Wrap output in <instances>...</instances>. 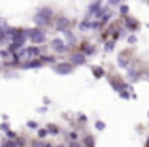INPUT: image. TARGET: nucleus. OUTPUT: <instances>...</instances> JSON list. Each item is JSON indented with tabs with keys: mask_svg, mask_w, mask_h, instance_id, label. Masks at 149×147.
<instances>
[{
	"mask_svg": "<svg viewBox=\"0 0 149 147\" xmlns=\"http://www.w3.org/2000/svg\"><path fill=\"white\" fill-rule=\"evenodd\" d=\"M51 13H53V11L49 10V8H42L40 11H38L36 13V25L38 26H44V25H49L51 23Z\"/></svg>",
	"mask_w": 149,
	"mask_h": 147,
	"instance_id": "obj_1",
	"label": "nucleus"
},
{
	"mask_svg": "<svg viewBox=\"0 0 149 147\" xmlns=\"http://www.w3.org/2000/svg\"><path fill=\"white\" fill-rule=\"evenodd\" d=\"M26 32H29V38L34 42V44H44V42L47 40V36L44 34L42 28H32V30H26Z\"/></svg>",
	"mask_w": 149,
	"mask_h": 147,
	"instance_id": "obj_2",
	"label": "nucleus"
},
{
	"mask_svg": "<svg viewBox=\"0 0 149 147\" xmlns=\"http://www.w3.org/2000/svg\"><path fill=\"white\" fill-rule=\"evenodd\" d=\"M51 47H53L57 53L68 51V44H66V42H62V38H55V40L51 42Z\"/></svg>",
	"mask_w": 149,
	"mask_h": 147,
	"instance_id": "obj_3",
	"label": "nucleus"
},
{
	"mask_svg": "<svg viewBox=\"0 0 149 147\" xmlns=\"http://www.w3.org/2000/svg\"><path fill=\"white\" fill-rule=\"evenodd\" d=\"M79 66V64H85V55L83 53H74V57H72V66Z\"/></svg>",
	"mask_w": 149,
	"mask_h": 147,
	"instance_id": "obj_4",
	"label": "nucleus"
},
{
	"mask_svg": "<svg viewBox=\"0 0 149 147\" xmlns=\"http://www.w3.org/2000/svg\"><path fill=\"white\" fill-rule=\"evenodd\" d=\"M125 25L128 26V28L134 32V30H138L140 28V23H136V21H132V17H125Z\"/></svg>",
	"mask_w": 149,
	"mask_h": 147,
	"instance_id": "obj_5",
	"label": "nucleus"
},
{
	"mask_svg": "<svg viewBox=\"0 0 149 147\" xmlns=\"http://www.w3.org/2000/svg\"><path fill=\"white\" fill-rule=\"evenodd\" d=\"M68 26H70L68 19H61V21H57V28H58V30H64V32H68Z\"/></svg>",
	"mask_w": 149,
	"mask_h": 147,
	"instance_id": "obj_6",
	"label": "nucleus"
},
{
	"mask_svg": "<svg viewBox=\"0 0 149 147\" xmlns=\"http://www.w3.org/2000/svg\"><path fill=\"white\" fill-rule=\"evenodd\" d=\"M79 53H83V55H93V53H95V47L89 45V44H83L81 49H79Z\"/></svg>",
	"mask_w": 149,
	"mask_h": 147,
	"instance_id": "obj_7",
	"label": "nucleus"
},
{
	"mask_svg": "<svg viewBox=\"0 0 149 147\" xmlns=\"http://www.w3.org/2000/svg\"><path fill=\"white\" fill-rule=\"evenodd\" d=\"M89 13H95V15L100 13V2H98V0H95V2L89 6Z\"/></svg>",
	"mask_w": 149,
	"mask_h": 147,
	"instance_id": "obj_8",
	"label": "nucleus"
},
{
	"mask_svg": "<svg viewBox=\"0 0 149 147\" xmlns=\"http://www.w3.org/2000/svg\"><path fill=\"white\" fill-rule=\"evenodd\" d=\"M42 66V60H29L26 64H23V68H40Z\"/></svg>",
	"mask_w": 149,
	"mask_h": 147,
	"instance_id": "obj_9",
	"label": "nucleus"
},
{
	"mask_svg": "<svg viewBox=\"0 0 149 147\" xmlns=\"http://www.w3.org/2000/svg\"><path fill=\"white\" fill-rule=\"evenodd\" d=\"M72 68L74 66H57V72L58 74H70V72H72Z\"/></svg>",
	"mask_w": 149,
	"mask_h": 147,
	"instance_id": "obj_10",
	"label": "nucleus"
},
{
	"mask_svg": "<svg viewBox=\"0 0 149 147\" xmlns=\"http://www.w3.org/2000/svg\"><path fill=\"white\" fill-rule=\"evenodd\" d=\"M93 74H95L98 79H100V77H104V70H102V68H93Z\"/></svg>",
	"mask_w": 149,
	"mask_h": 147,
	"instance_id": "obj_11",
	"label": "nucleus"
},
{
	"mask_svg": "<svg viewBox=\"0 0 149 147\" xmlns=\"http://www.w3.org/2000/svg\"><path fill=\"white\" fill-rule=\"evenodd\" d=\"M113 45H115V42H113V40L106 42V45H104V47H106V51H111V49H113Z\"/></svg>",
	"mask_w": 149,
	"mask_h": 147,
	"instance_id": "obj_12",
	"label": "nucleus"
},
{
	"mask_svg": "<svg viewBox=\"0 0 149 147\" xmlns=\"http://www.w3.org/2000/svg\"><path fill=\"white\" fill-rule=\"evenodd\" d=\"M26 126H29L30 130H36V128H38V123H36V121H29V125H26Z\"/></svg>",
	"mask_w": 149,
	"mask_h": 147,
	"instance_id": "obj_13",
	"label": "nucleus"
},
{
	"mask_svg": "<svg viewBox=\"0 0 149 147\" xmlns=\"http://www.w3.org/2000/svg\"><path fill=\"white\" fill-rule=\"evenodd\" d=\"M47 132H51V134H57V132H58V128H57V126H53V125H49V126H47Z\"/></svg>",
	"mask_w": 149,
	"mask_h": 147,
	"instance_id": "obj_14",
	"label": "nucleus"
},
{
	"mask_svg": "<svg viewBox=\"0 0 149 147\" xmlns=\"http://www.w3.org/2000/svg\"><path fill=\"white\" fill-rule=\"evenodd\" d=\"M38 136H40V138H45V136H47V128H42L40 132H38Z\"/></svg>",
	"mask_w": 149,
	"mask_h": 147,
	"instance_id": "obj_15",
	"label": "nucleus"
},
{
	"mask_svg": "<svg viewBox=\"0 0 149 147\" xmlns=\"http://www.w3.org/2000/svg\"><path fill=\"white\" fill-rule=\"evenodd\" d=\"M0 130H2V132H10V128H8V125H6V123H4V125H0Z\"/></svg>",
	"mask_w": 149,
	"mask_h": 147,
	"instance_id": "obj_16",
	"label": "nucleus"
},
{
	"mask_svg": "<svg viewBox=\"0 0 149 147\" xmlns=\"http://www.w3.org/2000/svg\"><path fill=\"white\" fill-rule=\"evenodd\" d=\"M128 13V6H121V15H127Z\"/></svg>",
	"mask_w": 149,
	"mask_h": 147,
	"instance_id": "obj_17",
	"label": "nucleus"
},
{
	"mask_svg": "<svg viewBox=\"0 0 149 147\" xmlns=\"http://www.w3.org/2000/svg\"><path fill=\"white\" fill-rule=\"evenodd\" d=\"M42 60H44V62H55V59H53V57H44Z\"/></svg>",
	"mask_w": 149,
	"mask_h": 147,
	"instance_id": "obj_18",
	"label": "nucleus"
},
{
	"mask_svg": "<svg viewBox=\"0 0 149 147\" xmlns=\"http://www.w3.org/2000/svg\"><path fill=\"white\" fill-rule=\"evenodd\" d=\"M96 128H98V130H104V123H102V121H96Z\"/></svg>",
	"mask_w": 149,
	"mask_h": 147,
	"instance_id": "obj_19",
	"label": "nucleus"
},
{
	"mask_svg": "<svg viewBox=\"0 0 149 147\" xmlns=\"http://www.w3.org/2000/svg\"><path fill=\"white\" fill-rule=\"evenodd\" d=\"M119 2H121V0H108V4H111V6H117Z\"/></svg>",
	"mask_w": 149,
	"mask_h": 147,
	"instance_id": "obj_20",
	"label": "nucleus"
},
{
	"mask_svg": "<svg viewBox=\"0 0 149 147\" xmlns=\"http://www.w3.org/2000/svg\"><path fill=\"white\" fill-rule=\"evenodd\" d=\"M136 40H138L136 36H128V42H130V44H136Z\"/></svg>",
	"mask_w": 149,
	"mask_h": 147,
	"instance_id": "obj_21",
	"label": "nucleus"
},
{
	"mask_svg": "<svg viewBox=\"0 0 149 147\" xmlns=\"http://www.w3.org/2000/svg\"><path fill=\"white\" fill-rule=\"evenodd\" d=\"M6 136H8V138H10V140H11V138H15V132H11V130H10V132H8Z\"/></svg>",
	"mask_w": 149,
	"mask_h": 147,
	"instance_id": "obj_22",
	"label": "nucleus"
},
{
	"mask_svg": "<svg viewBox=\"0 0 149 147\" xmlns=\"http://www.w3.org/2000/svg\"><path fill=\"white\" fill-rule=\"evenodd\" d=\"M70 147H81V145L77 144V141H70Z\"/></svg>",
	"mask_w": 149,
	"mask_h": 147,
	"instance_id": "obj_23",
	"label": "nucleus"
},
{
	"mask_svg": "<svg viewBox=\"0 0 149 147\" xmlns=\"http://www.w3.org/2000/svg\"><path fill=\"white\" fill-rule=\"evenodd\" d=\"M42 147H53V145H51V144H44V145H42Z\"/></svg>",
	"mask_w": 149,
	"mask_h": 147,
	"instance_id": "obj_24",
	"label": "nucleus"
},
{
	"mask_svg": "<svg viewBox=\"0 0 149 147\" xmlns=\"http://www.w3.org/2000/svg\"><path fill=\"white\" fill-rule=\"evenodd\" d=\"M146 147H149V141H147V144H146Z\"/></svg>",
	"mask_w": 149,
	"mask_h": 147,
	"instance_id": "obj_25",
	"label": "nucleus"
}]
</instances>
